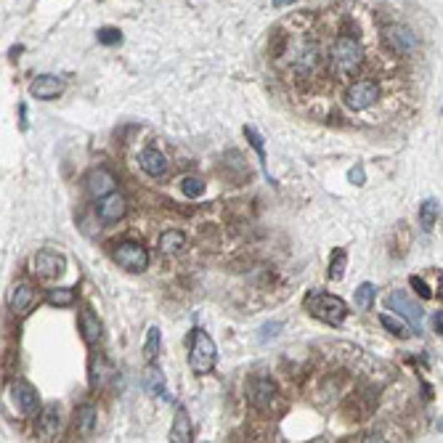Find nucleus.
I'll return each instance as SVG.
<instances>
[{
    "label": "nucleus",
    "instance_id": "f257e3e1",
    "mask_svg": "<svg viewBox=\"0 0 443 443\" xmlns=\"http://www.w3.org/2000/svg\"><path fill=\"white\" fill-rule=\"evenodd\" d=\"M324 61L330 66V72L335 77H356L367 64V48L361 43L359 35H348L340 32L337 38L332 40Z\"/></svg>",
    "mask_w": 443,
    "mask_h": 443
},
{
    "label": "nucleus",
    "instance_id": "f03ea898",
    "mask_svg": "<svg viewBox=\"0 0 443 443\" xmlns=\"http://www.w3.org/2000/svg\"><path fill=\"white\" fill-rule=\"evenodd\" d=\"M305 311L311 313L313 319L324 321V324H332V327H340L345 316H348V305L345 300H340L337 295H330L324 292V290H313V292L305 295Z\"/></svg>",
    "mask_w": 443,
    "mask_h": 443
},
{
    "label": "nucleus",
    "instance_id": "7ed1b4c3",
    "mask_svg": "<svg viewBox=\"0 0 443 443\" xmlns=\"http://www.w3.org/2000/svg\"><path fill=\"white\" fill-rule=\"evenodd\" d=\"M215 342L205 330L191 332V348H189V367L194 375H210L215 367Z\"/></svg>",
    "mask_w": 443,
    "mask_h": 443
},
{
    "label": "nucleus",
    "instance_id": "20e7f679",
    "mask_svg": "<svg viewBox=\"0 0 443 443\" xmlns=\"http://www.w3.org/2000/svg\"><path fill=\"white\" fill-rule=\"evenodd\" d=\"M377 101H380V85L375 80H356L342 93V104L348 106L350 112H367Z\"/></svg>",
    "mask_w": 443,
    "mask_h": 443
},
{
    "label": "nucleus",
    "instance_id": "39448f33",
    "mask_svg": "<svg viewBox=\"0 0 443 443\" xmlns=\"http://www.w3.org/2000/svg\"><path fill=\"white\" fill-rule=\"evenodd\" d=\"M382 46L390 54H396V56H414L419 40H417L412 27H406V24H390V27L382 29Z\"/></svg>",
    "mask_w": 443,
    "mask_h": 443
},
{
    "label": "nucleus",
    "instance_id": "423d86ee",
    "mask_svg": "<svg viewBox=\"0 0 443 443\" xmlns=\"http://www.w3.org/2000/svg\"><path fill=\"white\" fill-rule=\"evenodd\" d=\"M276 398H279V390H276L274 380L260 377V375L250 377V382H247V401H250V406H255L258 412H268Z\"/></svg>",
    "mask_w": 443,
    "mask_h": 443
},
{
    "label": "nucleus",
    "instance_id": "0eeeda50",
    "mask_svg": "<svg viewBox=\"0 0 443 443\" xmlns=\"http://www.w3.org/2000/svg\"><path fill=\"white\" fill-rule=\"evenodd\" d=\"M114 260L133 271V274H138L143 271L146 265H149V253H146V247L138 245V242H120V245L114 247Z\"/></svg>",
    "mask_w": 443,
    "mask_h": 443
},
{
    "label": "nucleus",
    "instance_id": "6e6552de",
    "mask_svg": "<svg viewBox=\"0 0 443 443\" xmlns=\"http://www.w3.org/2000/svg\"><path fill=\"white\" fill-rule=\"evenodd\" d=\"M387 308H390V311H396L401 319L409 321V327H412V330H417V332L422 330V316H424L422 308H419V305H417V302L412 300L404 290H396V292L387 295Z\"/></svg>",
    "mask_w": 443,
    "mask_h": 443
},
{
    "label": "nucleus",
    "instance_id": "1a4fd4ad",
    "mask_svg": "<svg viewBox=\"0 0 443 443\" xmlns=\"http://www.w3.org/2000/svg\"><path fill=\"white\" fill-rule=\"evenodd\" d=\"M11 398H14L16 409H19L24 417H38L40 396H38V390L29 385V382H24V380L14 382V385H11Z\"/></svg>",
    "mask_w": 443,
    "mask_h": 443
},
{
    "label": "nucleus",
    "instance_id": "9d476101",
    "mask_svg": "<svg viewBox=\"0 0 443 443\" xmlns=\"http://www.w3.org/2000/svg\"><path fill=\"white\" fill-rule=\"evenodd\" d=\"M85 189H88V194L93 199H101L106 197V194H112L114 189H117V178H114L112 170L106 168H96L88 173V178H85Z\"/></svg>",
    "mask_w": 443,
    "mask_h": 443
},
{
    "label": "nucleus",
    "instance_id": "9b49d317",
    "mask_svg": "<svg viewBox=\"0 0 443 443\" xmlns=\"http://www.w3.org/2000/svg\"><path fill=\"white\" fill-rule=\"evenodd\" d=\"M96 213H98V218H101L104 223H117V220H123L125 213H128V202H125V197L120 191H112V194H106V197L98 199Z\"/></svg>",
    "mask_w": 443,
    "mask_h": 443
},
{
    "label": "nucleus",
    "instance_id": "f8f14e48",
    "mask_svg": "<svg viewBox=\"0 0 443 443\" xmlns=\"http://www.w3.org/2000/svg\"><path fill=\"white\" fill-rule=\"evenodd\" d=\"M32 271L40 276V279H51V276H58L64 271V258L54 250H40L35 258H32Z\"/></svg>",
    "mask_w": 443,
    "mask_h": 443
},
{
    "label": "nucleus",
    "instance_id": "ddd939ff",
    "mask_svg": "<svg viewBox=\"0 0 443 443\" xmlns=\"http://www.w3.org/2000/svg\"><path fill=\"white\" fill-rule=\"evenodd\" d=\"M61 91H64V80L54 75H40L29 85V93L35 96L38 101H51V98L61 96Z\"/></svg>",
    "mask_w": 443,
    "mask_h": 443
},
{
    "label": "nucleus",
    "instance_id": "4468645a",
    "mask_svg": "<svg viewBox=\"0 0 443 443\" xmlns=\"http://www.w3.org/2000/svg\"><path fill=\"white\" fill-rule=\"evenodd\" d=\"M88 375H91V387H93V390H104V387L114 380L117 369H114L112 364H109V359H104V356H93Z\"/></svg>",
    "mask_w": 443,
    "mask_h": 443
},
{
    "label": "nucleus",
    "instance_id": "2eb2a0df",
    "mask_svg": "<svg viewBox=\"0 0 443 443\" xmlns=\"http://www.w3.org/2000/svg\"><path fill=\"white\" fill-rule=\"evenodd\" d=\"M61 430V417L56 406H46L38 412V435L40 441H54Z\"/></svg>",
    "mask_w": 443,
    "mask_h": 443
},
{
    "label": "nucleus",
    "instance_id": "dca6fc26",
    "mask_svg": "<svg viewBox=\"0 0 443 443\" xmlns=\"http://www.w3.org/2000/svg\"><path fill=\"white\" fill-rule=\"evenodd\" d=\"M138 165H141V170L146 173V175H151V178H162L165 173H168V157L162 154V151L157 149H146L141 151V157H138Z\"/></svg>",
    "mask_w": 443,
    "mask_h": 443
},
{
    "label": "nucleus",
    "instance_id": "f3484780",
    "mask_svg": "<svg viewBox=\"0 0 443 443\" xmlns=\"http://www.w3.org/2000/svg\"><path fill=\"white\" fill-rule=\"evenodd\" d=\"M80 335H83V340L88 345H98V340L104 337V327H101L98 316L91 308H85L80 313Z\"/></svg>",
    "mask_w": 443,
    "mask_h": 443
},
{
    "label": "nucleus",
    "instance_id": "a211bd4d",
    "mask_svg": "<svg viewBox=\"0 0 443 443\" xmlns=\"http://www.w3.org/2000/svg\"><path fill=\"white\" fill-rule=\"evenodd\" d=\"M32 302H35V287L32 284H16L14 290H11V311L24 316V313L32 308Z\"/></svg>",
    "mask_w": 443,
    "mask_h": 443
},
{
    "label": "nucleus",
    "instance_id": "6ab92c4d",
    "mask_svg": "<svg viewBox=\"0 0 443 443\" xmlns=\"http://www.w3.org/2000/svg\"><path fill=\"white\" fill-rule=\"evenodd\" d=\"M96 419H98V414H96V406L83 404L80 409H77V414H75V433L80 435V438H88V435H93Z\"/></svg>",
    "mask_w": 443,
    "mask_h": 443
},
{
    "label": "nucleus",
    "instance_id": "aec40b11",
    "mask_svg": "<svg viewBox=\"0 0 443 443\" xmlns=\"http://www.w3.org/2000/svg\"><path fill=\"white\" fill-rule=\"evenodd\" d=\"M170 441L173 443H191V422L186 409H178L175 412V419H173V427H170Z\"/></svg>",
    "mask_w": 443,
    "mask_h": 443
},
{
    "label": "nucleus",
    "instance_id": "412c9836",
    "mask_svg": "<svg viewBox=\"0 0 443 443\" xmlns=\"http://www.w3.org/2000/svg\"><path fill=\"white\" fill-rule=\"evenodd\" d=\"M183 245H186V236L180 234V231H165V234L160 236V250L165 255H175V253H180L183 250Z\"/></svg>",
    "mask_w": 443,
    "mask_h": 443
},
{
    "label": "nucleus",
    "instance_id": "4be33fe9",
    "mask_svg": "<svg viewBox=\"0 0 443 443\" xmlns=\"http://www.w3.org/2000/svg\"><path fill=\"white\" fill-rule=\"evenodd\" d=\"M143 387L149 390L151 396H162V393H165V375H162L154 364H149L146 375H143Z\"/></svg>",
    "mask_w": 443,
    "mask_h": 443
},
{
    "label": "nucleus",
    "instance_id": "5701e85b",
    "mask_svg": "<svg viewBox=\"0 0 443 443\" xmlns=\"http://www.w3.org/2000/svg\"><path fill=\"white\" fill-rule=\"evenodd\" d=\"M46 300L51 305H56V308H69V305H75V290H69V287H54V290H48Z\"/></svg>",
    "mask_w": 443,
    "mask_h": 443
},
{
    "label": "nucleus",
    "instance_id": "b1692460",
    "mask_svg": "<svg viewBox=\"0 0 443 443\" xmlns=\"http://www.w3.org/2000/svg\"><path fill=\"white\" fill-rule=\"evenodd\" d=\"M438 213H441L438 202H435V199H427L422 208H419V226H422L424 231H433L435 220H438Z\"/></svg>",
    "mask_w": 443,
    "mask_h": 443
},
{
    "label": "nucleus",
    "instance_id": "393cba45",
    "mask_svg": "<svg viewBox=\"0 0 443 443\" xmlns=\"http://www.w3.org/2000/svg\"><path fill=\"white\" fill-rule=\"evenodd\" d=\"M380 321H382V327H385L387 332H390V335H396V337H409V335H412V327H409V324H406L404 319H393V316H390V313H382V316H380Z\"/></svg>",
    "mask_w": 443,
    "mask_h": 443
},
{
    "label": "nucleus",
    "instance_id": "a878e982",
    "mask_svg": "<svg viewBox=\"0 0 443 443\" xmlns=\"http://www.w3.org/2000/svg\"><path fill=\"white\" fill-rule=\"evenodd\" d=\"M143 356H146V361H149V364H154V361L160 359V330H157V327H149V332H146Z\"/></svg>",
    "mask_w": 443,
    "mask_h": 443
},
{
    "label": "nucleus",
    "instance_id": "bb28decb",
    "mask_svg": "<svg viewBox=\"0 0 443 443\" xmlns=\"http://www.w3.org/2000/svg\"><path fill=\"white\" fill-rule=\"evenodd\" d=\"M345 265H348V255H345V250H335V253H332V260H330V279L332 282H340V279L345 276Z\"/></svg>",
    "mask_w": 443,
    "mask_h": 443
},
{
    "label": "nucleus",
    "instance_id": "cd10ccee",
    "mask_svg": "<svg viewBox=\"0 0 443 443\" xmlns=\"http://www.w3.org/2000/svg\"><path fill=\"white\" fill-rule=\"evenodd\" d=\"M375 292H377V290H375V284L364 282L359 290H356V305L364 308V311H369V308L375 305Z\"/></svg>",
    "mask_w": 443,
    "mask_h": 443
},
{
    "label": "nucleus",
    "instance_id": "c85d7f7f",
    "mask_svg": "<svg viewBox=\"0 0 443 443\" xmlns=\"http://www.w3.org/2000/svg\"><path fill=\"white\" fill-rule=\"evenodd\" d=\"M180 191H183L189 199H197L205 194V183H202L199 178H183L180 180Z\"/></svg>",
    "mask_w": 443,
    "mask_h": 443
},
{
    "label": "nucleus",
    "instance_id": "c756f323",
    "mask_svg": "<svg viewBox=\"0 0 443 443\" xmlns=\"http://www.w3.org/2000/svg\"><path fill=\"white\" fill-rule=\"evenodd\" d=\"M96 38H98L101 46H117V43H123V32H120V29H114V27H101Z\"/></svg>",
    "mask_w": 443,
    "mask_h": 443
},
{
    "label": "nucleus",
    "instance_id": "7c9ffc66",
    "mask_svg": "<svg viewBox=\"0 0 443 443\" xmlns=\"http://www.w3.org/2000/svg\"><path fill=\"white\" fill-rule=\"evenodd\" d=\"M245 136H247V138H250V143H253V149L258 151V157H260V160H265V151H263V138H260V136H258V131H255V128H245Z\"/></svg>",
    "mask_w": 443,
    "mask_h": 443
},
{
    "label": "nucleus",
    "instance_id": "2f4dec72",
    "mask_svg": "<svg viewBox=\"0 0 443 443\" xmlns=\"http://www.w3.org/2000/svg\"><path fill=\"white\" fill-rule=\"evenodd\" d=\"M409 284L414 287L417 292H419V297H424V300H430V297H433L430 287H427V284H424V279H419V276H412V279H409Z\"/></svg>",
    "mask_w": 443,
    "mask_h": 443
},
{
    "label": "nucleus",
    "instance_id": "473e14b6",
    "mask_svg": "<svg viewBox=\"0 0 443 443\" xmlns=\"http://www.w3.org/2000/svg\"><path fill=\"white\" fill-rule=\"evenodd\" d=\"M279 330H282V324H265L263 327V335H260V340H274L276 335H279Z\"/></svg>",
    "mask_w": 443,
    "mask_h": 443
},
{
    "label": "nucleus",
    "instance_id": "72a5a7b5",
    "mask_svg": "<svg viewBox=\"0 0 443 443\" xmlns=\"http://www.w3.org/2000/svg\"><path fill=\"white\" fill-rule=\"evenodd\" d=\"M350 180H353L356 186H364V170H361V168L350 170Z\"/></svg>",
    "mask_w": 443,
    "mask_h": 443
},
{
    "label": "nucleus",
    "instance_id": "f704fd0d",
    "mask_svg": "<svg viewBox=\"0 0 443 443\" xmlns=\"http://www.w3.org/2000/svg\"><path fill=\"white\" fill-rule=\"evenodd\" d=\"M433 330L438 332V335H441V332H443V313H441V311H438V313H435V316H433Z\"/></svg>",
    "mask_w": 443,
    "mask_h": 443
},
{
    "label": "nucleus",
    "instance_id": "c9c22d12",
    "mask_svg": "<svg viewBox=\"0 0 443 443\" xmlns=\"http://www.w3.org/2000/svg\"><path fill=\"white\" fill-rule=\"evenodd\" d=\"M276 6H287V3H292V0H274Z\"/></svg>",
    "mask_w": 443,
    "mask_h": 443
}]
</instances>
